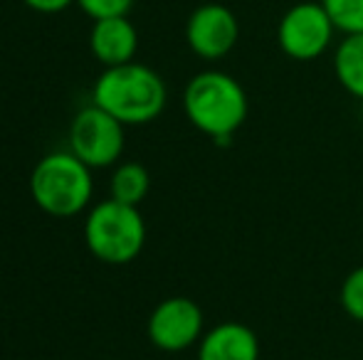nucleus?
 <instances>
[{
    "label": "nucleus",
    "mask_w": 363,
    "mask_h": 360,
    "mask_svg": "<svg viewBox=\"0 0 363 360\" xmlns=\"http://www.w3.org/2000/svg\"><path fill=\"white\" fill-rule=\"evenodd\" d=\"M339 33L321 0L291 5L277 25V42L282 52L296 62H311L321 57Z\"/></svg>",
    "instance_id": "39448f33"
},
{
    "label": "nucleus",
    "mask_w": 363,
    "mask_h": 360,
    "mask_svg": "<svg viewBox=\"0 0 363 360\" xmlns=\"http://www.w3.org/2000/svg\"><path fill=\"white\" fill-rule=\"evenodd\" d=\"M79 5V10L84 15H89L91 20L101 18H119V15H129V10L134 8L136 0H74Z\"/></svg>",
    "instance_id": "2eb2a0df"
},
{
    "label": "nucleus",
    "mask_w": 363,
    "mask_h": 360,
    "mask_svg": "<svg viewBox=\"0 0 363 360\" xmlns=\"http://www.w3.org/2000/svg\"><path fill=\"white\" fill-rule=\"evenodd\" d=\"M203 311L193 298L171 296L163 298L148 316V338L158 351L181 353L201 343L203 338Z\"/></svg>",
    "instance_id": "0eeeda50"
},
{
    "label": "nucleus",
    "mask_w": 363,
    "mask_h": 360,
    "mask_svg": "<svg viewBox=\"0 0 363 360\" xmlns=\"http://www.w3.org/2000/svg\"><path fill=\"white\" fill-rule=\"evenodd\" d=\"M148 187H151V175L141 163L129 161V163H121L119 168L111 175V197L124 205H139L141 200L148 195Z\"/></svg>",
    "instance_id": "f8f14e48"
},
{
    "label": "nucleus",
    "mask_w": 363,
    "mask_h": 360,
    "mask_svg": "<svg viewBox=\"0 0 363 360\" xmlns=\"http://www.w3.org/2000/svg\"><path fill=\"white\" fill-rule=\"evenodd\" d=\"M198 360H259L257 333L240 321H225L203 333Z\"/></svg>",
    "instance_id": "9d476101"
},
{
    "label": "nucleus",
    "mask_w": 363,
    "mask_h": 360,
    "mask_svg": "<svg viewBox=\"0 0 363 360\" xmlns=\"http://www.w3.org/2000/svg\"><path fill=\"white\" fill-rule=\"evenodd\" d=\"M69 151L89 168H106L124 151V124L101 106H84L69 126Z\"/></svg>",
    "instance_id": "423d86ee"
},
{
    "label": "nucleus",
    "mask_w": 363,
    "mask_h": 360,
    "mask_svg": "<svg viewBox=\"0 0 363 360\" xmlns=\"http://www.w3.org/2000/svg\"><path fill=\"white\" fill-rule=\"evenodd\" d=\"M96 106L109 111L121 124H148L166 109L168 91L161 74L139 62L106 67L91 89Z\"/></svg>",
    "instance_id": "f03ea898"
},
{
    "label": "nucleus",
    "mask_w": 363,
    "mask_h": 360,
    "mask_svg": "<svg viewBox=\"0 0 363 360\" xmlns=\"http://www.w3.org/2000/svg\"><path fill=\"white\" fill-rule=\"evenodd\" d=\"M339 301H341V308H344L354 321L363 323V265L356 267V269L344 279L341 291H339Z\"/></svg>",
    "instance_id": "4468645a"
},
{
    "label": "nucleus",
    "mask_w": 363,
    "mask_h": 360,
    "mask_svg": "<svg viewBox=\"0 0 363 360\" xmlns=\"http://www.w3.org/2000/svg\"><path fill=\"white\" fill-rule=\"evenodd\" d=\"M86 250L106 265H129L146 245V222L136 205L104 200L91 207L84 222Z\"/></svg>",
    "instance_id": "20e7f679"
},
{
    "label": "nucleus",
    "mask_w": 363,
    "mask_h": 360,
    "mask_svg": "<svg viewBox=\"0 0 363 360\" xmlns=\"http://www.w3.org/2000/svg\"><path fill=\"white\" fill-rule=\"evenodd\" d=\"M334 74L351 96L363 101V35H344L336 45Z\"/></svg>",
    "instance_id": "9b49d317"
},
{
    "label": "nucleus",
    "mask_w": 363,
    "mask_h": 360,
    "mask_svg": "<svg viewBox=\"0 0 363 360\" xmlns=\"http://www.w3.org/2000/svg\"><path fill=\"white\" fill-rule=\"evenodd\" d=\"M183 111L201 134L228 146L247 119L250 104L238 79L220 69H206L186 84Z\"/></svg>",
    "instance_id": "f257e3e1"
},
{
    "label": "nucleus",
    "mask_w": 363,
    "mask_h": 360,
    "mask_svg": "<svg viewBox=\"0 0 363 360\" xmlns=\"http://www.w3.org/2000/svg\"><path fill=\"white\" fill-rule=\"evenodd\" d=\"M341 35H363V0H321Z\"/></svg>",
    "instance_id": "ddd939ff"
},
{
    "label": "nucleus",
    "mask_w": 363,
    "mask_h": 360,
    "mask_svg": "<svg viewBox=\"0 0 363 360\" xmlns=\"http://www.w3.org/2000/svg\"><path fill=\"white\" fill-rule=\"evenodd\" d=\"M23 3L28 5L30 10H35V13L55 15V13H62V10H67L74 0H23Z\"/></svg>",
    "instance_id": "dca6fc26"
},
{
    "label": "nucleus",
    "mask_w": 363,
    "mask_h": 360,
    "mask_svg": "<svg viewBox=\"0 0 363 360\" xmlns=\"http://www.w3.org/2000/svg\"><path fill=\"white\" fill-rule=\"evenodd\" d=\"M91 190V168L72 151L45 156L30 175L35 205L55 217H72L82 212L89 205Z\"/></svg>",
    "instance_id": "7ed1b4c3"
},
{
    "label": "nucleus",
    "mask_w": 363,
    "mask_h": 360,
    "mask_svg": "<svg viewBox=\"0 0 363 360\" xmlns=\"http://www.w3.org/2000/svg\"><path fill=\"white\" fill-rule=\"evenodd\" d=\"M240 40V23L230 8L206 3L191 13L186 23V42L206 62L228 57Z\"/></svg>",
    "instance_id": "6e6552de"
},
{
    "label": "nucleus",
    "mask_w": 363,
    "mask_h": 360,
    "mask_svg": "<svg viewBox=\"0 0 363 360\" xmlns=\"http://www.w3.org/2000/svg\"><path fill=\"white\" fill-rule=\"evenodd\" d=\"M89 50L104 67L134 62V54L139 50V33L129 15L94 20L89 33Z\"/></svg>",
    "instance_id": "1a4fd4ad"
}]
</instances>
